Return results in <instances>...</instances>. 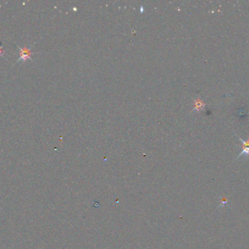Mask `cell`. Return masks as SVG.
I'll use <instances>...</instances> for the list:
<instances>
[{
  "instance_id": "cell-1",
  "label": "cell",
  "mask_w": 249,
  "mask_h": 249,
  "mask_svg": "<svg viewBox=\"0 0 249 249\" xmlns=\"http://www.w3.org/2000/svg\"><path fill=\"white\" fill-rule=\"evenodd\" d=\"M17 46H18V48H19V50L21 51V56H20V58H18V60H17L16 63L19 62V61H23V62H24V61H26L27 59H30L31 60V55H32L34 53H32L31 51V46L29 47V48H27L26 46L24 47V48H21V47H20L19 45H17Z\"/></svg>"
},
{
  "instance_id": "cell-4",
  "label": "cell",
  "mask_w": 249,
  "mask_h": 249,
  "mask_svg": "<svg viewBox=\"0 0 249 249\" xmlns=\"http://www.w3.org/2000/svg\"><path fill=\"white\" fill-rule=\"evenodd\" d=\"M0 56H4L3 54V48H0Z\"/></svg>"
},
{
  "instance_id": "cell-2",
  "label": "cell",
  "mask_w": 249,
  "mask_h": 249,
  "mask_svg": "<svg viewBox=\"0 0 249 249\" xmlns=\"http://www.w3.org/2000/svg\"><path fill=\"white\" fill-rule=\"evenodd\" d=\"M237 137L240 139V141H241L242 143H243V151L237 156L236 159H239L240 156H248L249 154V139H248V140H243V139H241L240 137H238V136H237Z\"/></svg>"
},
{
  "instance_id": "cell-5",
  "label": "cell",
  "mask_w": 249,
  "mask_h": 249,
  "mask_svg": "<svg viewBox=\"0 0 249 249\" xmlns=\"http://www.w3.org/2000/svg\"><path fill=\"white\" fill-rule=\"evenodd\" d=\"M2 42L0 41V48H2Z\"/></svg>"
},
{
  "instance_id": "cell-3",
  "label": "cell",
  "mask_w": 249,
  "mask_h": 249,
  "mask_svg": "<svg viewBox=\"0 0 249 249\" xmlns=\"http://www.w3.org/2000/svg\"><path fill=\"white\" fill-rule=\"evenodd\" d=\"M224 204H227V198H221V204L220 206H223Z\"/></svg>"
}]
</instances>
